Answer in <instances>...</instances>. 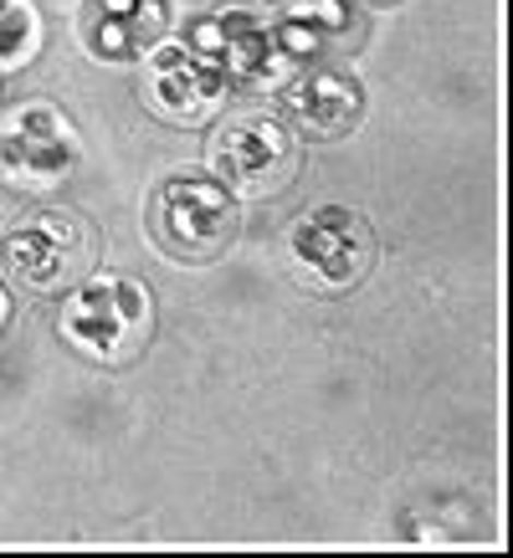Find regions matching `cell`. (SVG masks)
<instances>
[{"label":"cell","mask_w":513,"mask_h":558,"mask_svg":"<svg viewBox=\"0 0 513 558\" xmlns=\"http://www.w3.org/2000/svg\"><path fill=\"white\" fill-rule=\"evenodd\" d=\"M211 174L222 180L231 195L247 201H267L293 180L298 170V144L293 129L277 113H237L211 134Z\"/></svg>","instance_id":"cell-4"},{"label":"cell","mask_w":513,"mask_h":558,"mask_svg":"<svg viewBox=\"0 0 513 558\" xmlns=\"http://www.w3.org/2000/svg\"><path fill=\"white\" fill-rule=\"evenodd\" d=\"M5 318H11V298H5V288H0V328H5Z\"/></svg>","instance_id":"cell-13"},{"label":"cell","mask_w":513,"mask_h":558,"mask_svg":"<svg viewBox=\"0 0 513 558\" xmlns=\"http://www.w3.org/2000/svg\"><path fill=\"white\" fill-rule=\"evenodd\" d=\"M170 36V0H83L77 41L103 68L144 62Z\"/></svg>","instance_id":"cell-8"},{"label":"cell","mask_w":513,"mask_h":558,"mask_svg":"<svg viewBox=\"0 0 513 558\" xmlns=\"http://www.w3.org/2000/svg\"><path fill=\"white\" fill-rule=\"evenodd\" d=\"M144 231L170 262H216L241 231L237 195L216 174H165L159 190L150 195Z\"/></svg>","instance_id":"cell-1"},{"label":"cell","mask_w":513,"mask_h":558,"mask_svg":"<svg viewBox=\"0 0 513 558\" xmlns=\"http://www.w3.org/2000/svg\"><path fill=\"white\" fill-rule=\"evenodd\" d=\"M277 41H283V57L303 62L313 51H324L329 41H344L349 36V5L344 0H293L283 16H273Z\"/></svg>","instance_id":"cell-11"},{"label":"cell","mask_w":513,"mask_h":558,"mask_svg":"<svg viewBox=\"0 0 513 558\" xmlns=\"http://www.w3.org/2000/svg\"><path fill=\"white\" fill-rule=\"evenodd\" d=\"M222 62L190 41V36H165L159 47L144 57V102L154 108V119L165 123H201L216 113V102L226 98Z\"/></svg>","instance_id":"cell-7"},{"label":"cell","mask_w":513,"mask_h":558,"mask_svg":"<svg viewBox=\"0 0 513 558\" xmlns=\"http://www.w3.org/2000/svg\"><path fill=\"white\" fill-rule=\"evenodd\" d=\"M375 236L349 205H319L303 210L288 231V267L313 292H349L370 271Z\"/></svg>","instance_id":"cell-6"},{"label":"cell","mask_w":513,"mask_h":558,"mask_svg":"<svg viewBox=\"0 0 513 558\" xmlns=\"http://www.w3.org/2000/svg\"><path fill=\"white\" fill-rule=\"evenodd\" d=\"M83 159V138L57 102H16L0 113V180L11 190L62 185Z\"/></svg>","instance_id":"cell-5"},{"label":"cell","mask_w":513,"mask_h":558,"mask_svg":"<svg viewBox=\"0 0 513 558\" xmlns=\"http://www.w3.org/2000/svg\"><path fill=\"white\" fill-rule=\"evenodd\" d=\"M365 5H395V0H365Z\"/></svg>","instance_id":"cell-14"},{"label":"cell","mask_w":513,"mask_h":558,"mask_svg":"<svg viewBox=\"0 0 513 558\" xmlns=\"http://www.w3.org/2000/svg\"><path fill=\"white\" fill-rule=\"evenodd\" d=\"M277 119L303 138H344L365 119V87L339 68H298L277 83Z\"/></svg>","instance_id":"cell-9"},{"label":"cell","mask_w":513,"mask_h":558,"mask_svg":"<svg viewBox=\"0 0 513 558\" xmlns=\"http://www.w3.org/2000/svg\"><path fill=\"white\" fill-rule=\"evenodd\" d=\"M57 328L77 354L98 359V364H129L134 354H144L154 333V298L139 277H119V271L83 277Z\"/></svg>","instance_id":"cell-2"},{"label":"cell","mask_w":513,"mask_h":558,"mask_svg":"<svg viewBox=\"0 0 513 558\" xmlns=\"http://www.w3.org/2000/svg\"><path fill=\"white\" fill-rule=\"evenodd\" d=\"M0 262L26 292H72L93 267V231L72 210H36L5 231Z\"/></svg>","instance_id":"cell-3"},{"label":"cell","mask_w":513,"mask_h":558,"mask_svg":"<svg viewBox=\"0 0 513 558\" xmlns=\"http://www.w3.org/2000/svg\"><path fill=\"white\" fill-rule=\"evenodd\" d=\"M190 41H201L216 62H222L226 77L252 87L283 83L288 77V57H283V41H277L273 16H256V11H222V16H205L190 26Z\"/></svg>","instance_id":"cell-10"},{"label":"cell","mask_w":513,"mask_h":558,"mask_svg":"<svg viewBox=\"0 0 513 558\" xmlns=\"http://www.w3.org/2000/svg\"><path fill=\"white\" fill-rule=\"evenodd\" d=\"M41 51V16L32 0H0V72H21Z\"/></svg>","instance_id":"cell-12"}]
</instances>
